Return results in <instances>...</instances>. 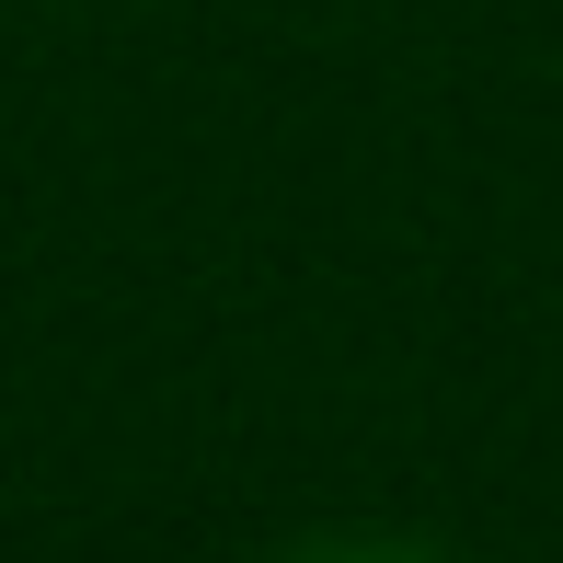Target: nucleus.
<instances>
[{
    "instance_id": "1",
    "label": "nucleus",
    "mask_w": 563,
    "mask_h": 563,
    "mask_svg": "<svg viewBox=\"0 0 563 563\" xmlns=\"http://www.w3.org/2000/svg\"><path fill=\"white\" fill-rule=\"evenodd\" d=\"M299 563H438V552H402V541H334V552H299Z\"/></svg>"
}]
</instances>
